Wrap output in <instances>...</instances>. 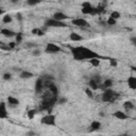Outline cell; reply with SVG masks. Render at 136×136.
Wrapping results in <instances>:
<instances>
[{"label":"cell","mask_w":136,"mask_h":136,"mask_svg":"<svg viewBox=\"0 0 136 136\" xmlns=\"http://www.w3.org/2000/svg\"><path fill=\"white\" fill-rule=\"evenodd\" d=\"M70 51L72 53V56L77 61H85V60H93V58H100V55L90 50L87 47L79 46V47H70Z\"/></svg>","instance_id":"cell-1"},{"label":"cell","mask_w":136,"mask_h":136,"mask_svg":"<svg viewBox=\"0 0 136 136\" xmlns=\"http://www.w3.org/2000/svg\"><path fill=\"white\" fill-rule=\"evenodd\" d=\"M118 97V94L114 90H112L111 88L105 89L104 93L102 94V100L104 102H113L114 100H116Z\"/></svg>","instance_id":"cell-2"},{"label":"cell","mask_w":136,"mask_h":136,"mask_svg":"<svg viewBox=\"0 0 136 136\" xmlns=\"http://www.w3.org/2000/svg\"><path fill=\"white\" fill-rule=\"evenodd\" d=\"M45 27L46 28H50V27H52V28H65V27H67V25L63 21H57L53 18H49L45 21Z\"/></svg>","instance_id":"cell-3"},{"label":"cell","mask_w":136,"mask_h":136,"mask_svg":"<svg viewBox=\"0 0 136 136\" xmlns=\"http://www.w3.org/2000/svg\"><path fill=\"white\" fill-rule=\"evenodd\" d=\"M56 118L54 115L52 114H48L46 116H44L42 119H40V123L45 124V125H50V126H55L56 125V122H55Z\"/></svg>","instance_id":"cell-4"},{"label":"cell","mask_w":136,"mask_h":136,"mask_svg":"<svg viewBox=\"0 0 136 136\" xmlns=\"http://www.w3.org/2000/svg\"><path fill=\"white\" fill-rule=\"evenodd\" d=\"M60 51H62L61 47L53 44V43H48L46 48H45V52L48 54H55V53H58Z\"/></svg>","instance_id":"cell-5"},{"label":"cell","mask_w":136,"mask_h":136,"mask_svg":"<svg viewBox=\"0 0 136 136\" xmlns=\"http://www.w3.org/2000/svg\"><path fill=\"white\" fill-rule=\"evenodd\" d=\"M71 24L76 27H79V28H88L89 27V22L83 18H76V19H72L71 20Z\"/></svg>","instance_id":"cell-6"},{"label":"cell","mask_w":136,"mask_h":136,"mask_svg":"<svg viewBox=\"0 0 136 136\" xmlns=\"http://www.w3.org/2000/svg\"><path fill=\"white\" fill-rule=\"evenodd\" d=\"M8 117H9V113L7 111L6 102H1V103H0V118H1V119H6Z\"/></svg>","instance_id":"cell-7"},{"label":"cell","mask_w":136,"mask_h":136,"mask_svg":"<svg viewBox=\"0 0 136 136\" xmlns=\"http://www.w3.org/2000/svg\"><path fill=\"white\" fill-rule=\"evenodd\" d=\"M67 18H68V16L66 14H64L63 12H56V13L53 14V19H55L57 21H63Z\"/></svg>","instance_id":"cell-8"},{"label":"cell","mask_w":136,"mask_h":136,"mask_svg":"<svg viewBox=\"0 0 136 136\" xmlns=\"http://www.w3.org/2000/svg\"><path fill=\"white\" fill-rule=\"evenodd\" d=\"M113 116L115 118L119 119V120H125V119H128V115L125 113H123L122 111H116V112H114L113 113Z\"/></svg>","instance_id":"cell-9"},{"label":"cell","mask_w":136,"mask_h":136,"mask_svg":"<svg viewBox=\"0 0 136 136\" xmlns=\"http://www.w3.org/2000/svg\"><path fill=\"white\" fill-rule=\"evenodd\" d=\"M43 88H44V81L42 78H39L36 80V83H35V92L38 94L43 90Z\"/></svg>","instance_id":"cell-10"},{"label":"cell","mask_w":136,"mask_h":136,"mask_svg":"<svg viewBox=\"0 0 136 136\" xmlns=\"http://www.w3.org/2000/svg\"><path fill=\"white\" fill-rule=\"evenodd\" d=\"M126 82L131 89H136V77H129Z\"/></svg>","instance_id":"cell-11"},{"label":"cell","mask_w":136,"mask_h":136,"mask_svg":"<svg viewBox=\"0 0 136 136\" xmlns=\"http://www.w3.org/2000/svg\"><path fill=\"white\" fill-rule=\"evenodd\" d=\"M1 34H2L3 36H6V37H13V36H16V35H17L14 31L9 30V29H2V30H1Z\"/></svg>","instance_id":"cell-12"},{"label":"cell","mask_w":136,"mask_h":136,"mask_svg":"<svg viewBox=\"0 0 136 136\" xmlns=\"http://www.w3.org/2000/svg\"><path fill=\"white\" fill-rule=\"evenodd\" d=\"M69 38H70V40H72V42H80V40H83V37H82L80 34L76 33V32H72V33L69 35Z\"/></svg>","instance_id":"cell-13"},{"label":"cell","mask_w":136,"mask_h":136,"mask_svg":"<svg viewBox=\"0 0 136 136\" xmlns=\"http://www.w3.org/2000/svg\"><path fill=\"white\" fill-rule=\"evenodd\" d=\"M88 86L92 90H97L99 88V85H98V82L95 80V79H92L89 82H88Z\"/></svg>","instance_id":"cell-14"},{"label":"cell","mask_w":136,"mask_h":136,"mask_svg":"<svg viewBox=\"0 0 136 136\" xmlns=\"http://www.w3.org/2000/svg\"><path fill=\"white\" fill-rule=\"evenodd\" d=\"M100 128H101V122H100V121L95 120V121H93L92 124H90V131H92V132H93V131H98Z\"/></svg>","instance_id":"cell-15"},{"label":"cell","mask_w":136,"mask_h":136,"mask_svg":"<svg viewBox=\"0 0 136 136\" xmlns=\"http://www.w3.org/2000/svg\"><path fill=\"white\" fill-rule=\"evenodd\" d=\"M19 77L25 80V79H31L32 77H34V75L32 72H30V71H21L20 75H19Z\"/></svg>","instance_id":"cell-16"},{"label":"cell","mask_w":136,"mask_h":136,"mask_svg":"<svg viewBox=\"0 0 136 136\" xmlns=\"http://www.w3.org/2000/svg\"><path fill=\"white\" fill-rule=\"evenodd\" d=\"M8 102L11 105H18L19 104V100L17 98H15V97H12V96L8 97Z\"/></svg>","instance_id":"cell-17"},{"label":"cell","mask_w":136,"mask_h":136,"mask_svg":"<svg viewBox=\"0 0 136 136\" xmlns=\"http://www.w3.org/2000/svg\"><path fill=\"white\" fill-rule=\"evenodd\" d=\"M48 87H49V90H50L54 96H56V97H57V94H58V89H57V87H56L53 83H51Z\"/></svg>","instance_id":"cell-18"},{"label":"cell","mask_w":136,"mask_h":136,"mask_svg":"<svg viewBox=\"0 0 136 136\" xmlns=\"http://www.w3.org/2000/svg\"><path fill=\"white\" fill-rule=\"evenodd\" d=\"M112 85H113V80H111V79H107V80H105V81L103 82V87L106 88V89L111 88Z\"/></svg>","instance_id":"cell-19"},{"label":"cell","mask_w":136,"mask_h":136,"mask_svg":"<svg viewBox=\"0 0 136 136\" xmlns=\"http://www.w3.org/2000/svg\"><path fill=\"white\" fill-rule=\"evenodd\" d=\"M120 16H121V14L118 12V11H113L112 13H111V18H113V19H115V20H117V19H119L120 18Z\"/></svg>","instance_id":"cell-20"},{"label":"cell","mask_w":136,"mask_h":136,"mask_svg":"<svg viewBox=\"0 0 136 136\" xmlns=\"http://www.w3.org/2000/svg\"><path fill=\"white\" fill-rule=\"evenodd\" d=\"M123 107H124L126 111H130V110L134 108V104H133L131 101H126V102L123 103Z\"/></svg>","instance_id":"cell-21"},{"label":"cell","mask_w":136,"mask_h":136,"mask_svg":"<svg viewBox=\"0 0 136 136\" xmlns=\"http://www.w3.org/2000/svg\"><path fill=\"white\" fill-rule=\"evenodd\" d=\"M88 62H89V64H90L92 66H94V67H97V66L100 65V60H99V58H93V60H89Z\"/></svg>","instance_id":"cell-22"},{"label":"cell","mask_w":136,"mask_h":136,"mask_svg":"<svg viewBox=\"0 0 136 136\" xmlns=\"http://www.w3.org/2000/svg\"><path fill=\"white\" fill-rule=\"evenodd\" d=\"M35 114H36L35 110H29V111H28V113H27V116H28V118H29V119H33V118H34V116H35Z\"/></svg>","instance_id":"cell-23"},{"label":"cell","mask_w":136,"mask_h":136,"mask_svg":"<svg viewBox=\"0 0 136 136\" xmlns=\"http://www.w3.org/2000/svg\"><path fill=\"white\" fill-rule=\"evenodd\" d=\"M32 33H33V34H36V35H38V36H42V35L45 34L42 29H33V30H32Z\"/></svg>","instance_id":"cell-24"},{"label":"cell","mask_w":136,"mask_h":136,"mask_svg":"<svg viewBox=\"0 0 136 136\" xmlns=\"http://www.w3.org/2000/svg\"><path fill=\"white\" fill-rule=\"evenodd\" d=\"M2 20H3L4 24H10V22H12V17L10 15H4Z\"/></svg>","instance_id":"cell-25"},{"label":"cell","mask_w":136,"mask_h":136,"mask_svg":"<svg viewBox=\"0 0 136 136\" xmlns=\"http://www.w3.org/2000/svg\"><path fill=\"white\" fill-rule=\"evenodd\" d=\"M116 24H117V20H115V19H113L111 17H108V19L106 20V25L107 26H115Z\"/></svg>","instance_id":"cell-26"},{"label":"cell","mask_w":136,"mask_h":136,"mask_svg":"<svg viewBox=\"0 0 136 136\" xmlns=\"http://www.w3.org/2000/svg\"><path fill=\"white\" fill-rule=\"evenodd\" d=\"M21 40H22V34L21 33H17V35H16V44L21 43Z\"/></svg>","instance_id":"cell-27"},{"label":"cell","mask_w":136,"mask_h":136,"mask_svg":"<svg viewBox=\"0 0 136 136\" xmlns=\"http://www.w3.org/2000/svg\"><path fill=\"white\" fill-rule=\"evenodd\" d=\"M85 94H86L89 98H93V97H94V95H93V90H92L90 88H86V89H85Z\"/></svg>","instance_id":"cell-28"},{"label":"cell","mask_w":136,"mask_h":136,"mask_svg":"<svg viewBox=\"0 0 136 136\" xmlns=\"http://www.w3.org/2000/svg\"><path fill=\"white\" fill-rule=\"evenodd\" d=\"M117 61L115 60V58H110V65L111 66H113V67H116L117 66Z\"/></svg>","instance_id":"cell-29"},{"label":"cell","mask_w":136,"mask_h":136,"mask_svg":"<svg viewBox=\"0 0 136 136\" xmlns=\"http://www.w3.org/2000/svg\"><path fill=\"white\" fill-rule=\"evenodd\" d=\"M27 3H28L29 6H36V4L39 3V1H34V0H28Z\"/></svg>","instance_id":"cell-30"},{"label":"cell","mask_w":136,"mask_h":136,"mask_svg":"<svg viewBox=\"0 0 136 136\" xmlns=\"http://www.w3.org/2000/svg\"><path fill=\"white\" fill-rule=\"evenodd\" d=\"M0 48H1L2 50H11V48H10V46L8 45V46H4V45H1V46H0Z\"/></svg>","instance_id":"cell-31"},{"label":"cell","mask_w":136,"mask_h":136,"mask_svg":"<svg viewBox=\"0 0 136 136\" xmlns=\"http://www.w3.org/2000/svg\"><path fill=\"white\" fill-rule=\"evenodd\" d=\"M32 54H33L34 56H38V55H40V51L36 49V50H34V51L32 52Z\"/></svg>","instance_id":"cell-32"},{"label":"cell","mask_w":136,"mask_h":136,"mask_svg":"<svg viewBox=\"0 0 136 136\" xmlns=\"http://www.w3.org/2000/svg\"><path fill=\"white\" fill-rule=\"evenodd\" d=\"M3 79L4 80H11V74H4L3 75Z\"/></svg>","instance_id":"cell-33"},{"label":"cell","mask_w":136,"mask_h":136,"mask_svg":"<svg viewBox=\"0 0 136 136\" xmlns=\"http://www.w3.org/2000/svg\"><path fill=\"white\" fill-rule=\"evenodd\" d=\"M130 40H131V43H132L134 46H136V36H132V37L130 38Z\"/></svg>","instance_id":"cell-34"},{"label":"cell","mask_w":136,"mask_h":136,"mask_svg":"<svg viewBox=\"0 0 136 136\" xmlns=\"http://www.w3.org/2000/svg\"><path fill=\"white\" fill-rule=\"evenodd\" d=\"M86 7H92L90 2H83L82 3V8H86Z\"/></svg>","instance_id":"cell-35"},{"label":"cell","mask_w":136,"mask_h":136,"mask_svg":"<svg viewBox=\"0 0 136 136\" xmlns=\"http://www.w3.org/2000/svg\"><path fill=\"white\" fill-rule=\"evenodd\" d=\"M57 101H58V103H61V104H64V103H65L67 100H66V98H61V99H58Z\"/></svg>","instance_id":"cell-36"},{"label":"cell","mask_w":136,"mask_h":136,"mask_svg":"<svg viewBox=\"0 0 136 136\" xmlns=\"http://www.w3.org/2000/svg\"><path fill=\"white\" fill-rule=\"evenodd\" d=\"M36 134H35V132H33V131H29V132H27V136H35Z\"/></svg>","instance_id":"cell-37"},{"label":"cell","mask_w":136,"mask_h":136,"mask_svg":"<svg viewBox=\"0 0 136 136\" xmlns=\"http://www.w3.org/2000/svg\"><path fill=\"white\" fill-rule=\"evenodd\" d=\"M15 45H16V43H13V42H12V43H9V46H10L11 49H13V48L15 47Z\"/></svg>","instance_id":"cell-38"},{"label":"cell","mask_w":136,"mask_h":136,"mask_svg":"<svg viewBox=\"0 0 136 136\" xmlns=\"http://www.w3.org/2000/svg\"><path fill=\"white\" fill-rule=\"evenodd\" d=\"M34 44H27V47H34Z\"/></svg>","instance_id":"cell-39"},{"label":"cell","mask_w":136,"mask_h":136,"mask_svg":"<svg viewBox=\"0 0 136 136\" xmlns=\"http://www.w3.org/2000/svg\"><path fill=\"white\" fill-rule=\"evenodd\" d=\"M17 16H18V19L21 20V15H20V14H17Z\"/></svg>","instance_id":"cell-40"},{"label":"cell","mask_w":136,"mask_h":136,"mask_svg":"<svg viewBox=\"0 0 136 136\" xmlns=\"http://www.w3.org/2000/svg\"><path fill=\"white\" fill-rule=\"evenodd\" d=\"M132 69H133V71H135V72H136V66H134V67H132Z\"/></svg>","instance_id":"cell-41"},{"label":"cell","mask_w":136,"mask_h":136,"mask_svg":"<svg viewBox=\"0 0 136 136\" xmlns=\"http://www.w3.org/2000/svg\"><path fill=\"white\" fill-rule=\"evenodd\" d=\"M119 136H129L128 134H122V135H119Z\"/></svg>","instance_id":"cell-42"}]
</instances>
